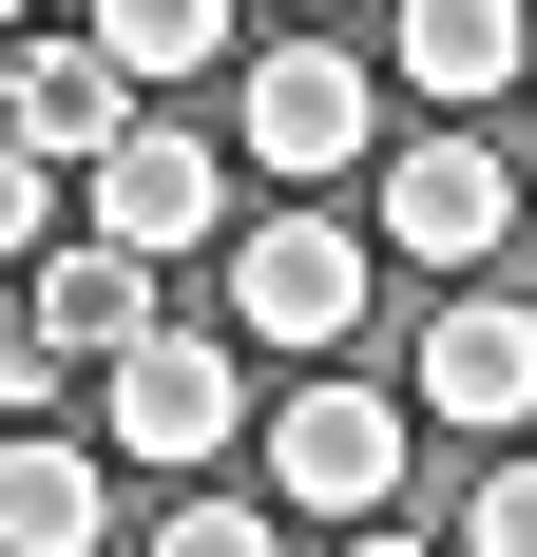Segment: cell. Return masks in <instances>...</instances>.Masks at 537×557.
I'll return each instance as SVG.
<instances>
[{"mask_svg": "<svg viewBox=\"0 0 537 557\" xmlns=\"http://www.w3.org/2000/svg\"><path fill=\"white\" fill-rule=\"evenodd\" d=\"M403 404H423V385H403ZM403 404H384V385H288V404H268V481H288L308 519H384V500H403Z\"/></svg>", "mask_w": 537, "mask_h": 557, "instance_id": "3957f363", "label": "cell"}, {"mask_svg": "<svg viewBox=\"0 0 537 557\" xmlns=\"http://www.w3.org/2000/svg\"><path fill=\"white\" fill-rule=\"evenodd\" d=\"M384 77H403V97H519L537 77V0H384Z\"/></svg>", "mask_w": 537, "mask_h": 557, "instance_id": "ba28073f", "label": "cell"}, {"mask_svg": "<svg viewBox=\"0 0 537 557\" xmlns=\"http://www.w3.org/2000/svg\"><path fill=\"white\" fill-rule=\"evenodd\" d=\"M288 519H308V500H288V481H268V500H230V481H192V500L154 519V557H268V539H288Z\"/></svg>", "mask_w": 537, "mask_h": 557, "instance_id": "4fadbf2b", "label": "cell"}, {"mask_svg": "<svg viewBox=\"0 0 537 557\" xmlns=\"http://www.w3.org/2000/svg\"><path fill=\"white\" fill-rule=\"evenodd\" d=\"M97 39L135 58V77H212V39H230V0H97Z\"/></svg>", "mask_w": 537, "mask_h": 557, "instance_id": "7c38bea8", "label": "cell"}, {"mask_svg": "<svg viewBox=\"0 0 537 557\" xmlns=\"http://www.w3.org/2000/svg\"><path fill=\"white\" fill-rule=\"evenodd\" d=\"M20 327H58L77 346V366H115V346L154 327V250H135V231H58V250H20Z\"/></svg>", "mask_w": 537, "mask_h": 557, "instance_id": "52a82bcc", "label": "cell"}, {"mask_svg": "<svg viewBox=\"0 0 537 557\" xmlns=\"http://www.w3.org/2000/svg\"><path fill=\"white\" fill-rule=\"evenodd\" d=\"M230 423H250V385H230V346L212 327H135L115 346V461H154V481H192V461H230Z\"/></svg>", "mask_w": 537, "mask_h": 557, "instance_id": "7a4b0ae2", "label": "cell"}, {"mask_svg": "<svg viewBox=\"0 0 537 557\" xmlns=\"http://www.w3.org/2000/svg\"><path fill=\"white\" fill-rule=\"evenodd\" d=\"M288 20H346V0H288Z\"/></svg>", "mask_w": 537, "mask_h": 557, "instance_id": "9a60e30c", "label": "cell"}, {"mask_svg": "<svg viewBox=\"0 0 537 557\" xmlns=\"http://www.w3.org/2000/svg\"><path fill=\"white\" fill-rule=\"evenodd\" d=\"M403 385H423V423H461V443H519V423H537V308L441 288L423 346H403Z\"/></svg>", "mask_w": 537, "mask_h": 557, "instance_id": "277c9868", "label": "cell"}, {"mask_svg": "<svg viewBox=\"0 0 537 557\" xmlns=\"http://www.w3.org/2000/svg\"><path fill=\"white\" fill-rule=\"evenodd\" d=\"M135 97H154V77H135L97 20H39V39H20V135H39V154H115Z\"/></svg>", "mask_w": 537, "mask_h": 557, "instance_id": "30bf717a", "label": "cell"}, {"mask_svg": "<svg viewBox=\"0 0 537 557\" xmlns=\"http://www.w3.org/2000/svg\"><path fill=\"white\" fill-rule=\"evenodd\" d=\"M365 250L384 231H346V212H250L230 231V327L288 346V366H326V346L365 327Z\"/></svg>", "mask_w": 537, "mask_h": 557, "instance_id": "6da1fadb", "label": "cell"}, {"mask_svg": "<svg viewBox=\"0 0 537 557\" xmlns=\"http://www.w3.org/2000/svg\"><path fill=\"white\" fill-rule=\"evenodd\" d=\"M461 557H537V443H499L461 481Z\"/></svg>", "mask_w": 537, "mask_h": 557, "instance_id": "5bb4252c", "label": "cell"}, {"mask_svg": "<svg viewBox=\"0 0 537 557\" xmlns=\"http://www.w3.org/2000/svg\"><path fill=\"white\" fill-rule=\"evenodd\" d=\"M0 539H20V557H97L115 539V461L97 443H20V461H0Z\"/></svg>", "mask_w": 537, "mask_h": 557, "instance_id": "8fae6325", "label": "cell"}, {"mask_svg": "<svg viewBox=\"0 0 537 557\" xmlns=\"http://www.w3.org/2000/svg\"><path fill=\"white\" fill-rule=\"evenodd\" d=\"M77 212L97 231H135V250H212V212H230V173H212V135H173V115H135V135H115L97 154V193H77Z\"/></svg>", "mask_w": 537, "mask_h": 557, "instance_id": "9c48e42d", "label": "cell"}, {"mask_svg": "<svg viewBox=\"0 0 537 557\" xmlns=\"http://www.w3.org/2000/svg\"><path fill=\"white\" fill-rule=\"evenodd\" d=\"M230 135H250V173H365V58L346 39H268L230 77Z\"/></svg>", "mask_w": 537, "mask_h": 557, "instance_id": "8992f818", "label": "cell"}, {"mask_svg": "<svg viewBox=\"0 0 537 557\" xmlns=\"http://www.w3.org/2000/svg\"><path fill=\"white\" fill-rule=\"evenodd\" d=\"M365 231L403 250V270H480L499 231H519V173H499L480 135H403V154H384V193H365Z\"/></svg>", "mask_w": 537, "mask_h": 557, "instance_id": "5b68a950", "label": "cell"}]
</instances>
